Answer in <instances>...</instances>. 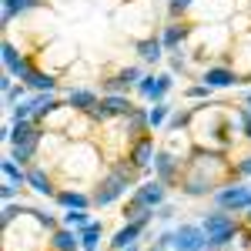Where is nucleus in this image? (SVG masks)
<instances>
[{
	"mask_svg": "<svg viewBox=\"0 0 251 251\" xmlns=\"http://www.w3.org/2000/svg\"><path fill=\"white\" fill-rule=\"evenodd\" d=\"M201 228L208 234V248H225L228 241H234V234H238V225H234V218L225 208L204 214L201 218Z\"/></svg>",
	"mask_w": 251,
	"mask_h": 251,
	"instance_id": "obj_1",
	"label": "nucleus"
},
{
	"mask_svg": "<svg viewBox=\"0 0 251 251\" xmlns=\"http://www.w3.org/2000/svg\"><path fill=\"white\" fill-rule=\"evenodd\" d=\"M134 171H137L134 164H131V168L117 164L114 171L100 181V188H97V194H94V204H97V208H107L111 201H117L121 194L127 191V188H131V177H134Z\"/></svg>",
	"mask_w": 251,
	"mask_h": 251,
	"instance_id": "obj_2",
	"label": "nucleus"
},
{
	"mask_svg": "<svg viewBox=\"0 0 251 251\" xmlns=\"http://www.w3.org/2000/svg\"><path fill=\"white\" fill-rule=\"evenodd\" d=\"M218 208L225 211H241V208H251V184H228L214 194Z\"/></svg>",
	"mask_w": 251,
	"mask_h": 251,
	"instance_id": "obj_3",
	"label": "nucleus"
},
{
	"mask_svg": "<svg viewBox=\"0 0 251 251\" xmlns=\"http://www.w3.org/2000/svg\"><path fill=\"white\" fill-rule=\"evenodd\" d=\"M174 248L201 251V248H208V234H204L201 225H181V228H174Z\"/></svg>",
	"mask_w": 251,
	"mask_h": 251,
	"instance_id": "obj_4",
	"label": "nucleus"
},
{
	"mask_svg": "<svg viewBox=\"0 0 251 251\" xmlns=\"http://www.w3.org/2000/svg\"><path fill=\"white\" fill-rule=\"evenodd\" d=\"M131 164H134L137 171H148V168L154 164V137L134 141V148H131Z\"/></svg>",
	"mask_w": 251,
	"mask_h": 251,
	"instance_id": "obj_5",
	"label": "nucleus"
},
{
	"mask_svg": "<svg viewBox=\"0 0 251 251\" xmlns=\"http://www.w3.org/2000/svg\"><path fill=\"white\" fill-rule=\"evenodd\" d=\"M144 228H148L144 221H127V225H124V228H121V231L114 234V241H111V248H114V251H124L127 245H134L137 238H141V231H144Z\"/></svg>",
	"mask_w": 251,
	"mask_h": 251,
	"instance_id": "obj_6",
	"label": "nucleus"
},
{
	"mask_svg": "<svg viewBox=\"0 0 251 251\" xmlns=\"http://www.w3.org/2000/svg\"><path fill=\"white\" fill-rule=\"evenodd\" d=\"M201 80H204L208 87H231V84H238V71H228V67H208V71L201 74Z\"/></svg>",
	"mask_w": 251,
	"mask_h": 251,
	"instance_id": "obj_7",
	"label": "nucleus"
},
{
	"mask_svg": "<svg viewBox=\"0 0 251 251\" xmlns=\"http://www.w3.org/2000/svg\"><path fill=\"white\" fill-rule=\"evenodd\" d=\"M154 171H157V177H161L164 184L177 177V161H174L171 151H157L154 154Z\"/></svg>",
	"mask_w": 251,
	"mask_h": 251,
	"instance_id": "obj_8",
	"label": "nucleus"
},
{
	"mask_svg": "<svg viewBox=\"0 0 251 251\" xmlns=\"http://www.w3.org/2000/svg\"><path fill=\"white\" fill-rule=\"evenodd\" d=\"M50 248L54 251H77L80 248V234H74V228H60L50 234Z\"/></svg>",
	"mask_w": 251,
	"mask_h": 251,
	"instance_id": "obj_9",
	"label": "nucleus"
},
{
	"mask_svg": "<svg viewBox=\"0 0 251 251\" xmlns=\"http://www.w3.org/2000/svg\"><path fill=\"white\" fill-rule=\"evenodd\" d=\"M67 100H71V111H87V114H91V111H94L97 104H100L94 91H84V87L71 91V97H67Z\"/></svg>",
	"mask_w": 251,
	"mask_h": 251,
	"instance_id": "obj_10",
	"label": "nucleus"
},
{
	"mask_svg": "<svg viewBox=\"0 0 251 251\" xmlns=\"http://www.w3.org/2000/svg\"><path fill=\"white\" fill-rule=\"evenodd\" d=\"M100 231H104L100 221H91L87 228H80V251H97L100 248Z\"/></svg>",
	"mask_w": 251,
	"mask_h": 251,
	"instance_id": "obj_11",
	"label": "nucleus"
},
{
	"mask_svg": "<svg viewBox=\"0 0 251 251\" xmlns=\"http://www.w3.org/2000/svg\"><path fill=\"white\" fill-rule=\"evenodd\" d=\"M137 54H141V60H161V54H164V40L161 37L137 40Z\"/></svg>",
	"mask_w": 251,
	"mask_h": 251,
	"instance_id": "obj_12",
	"label": "nucleus"
},
{
	"mask_svg": "<svg viewBox=\"0 0 251 251\" xmlns=\"http://www.w3.org/2000/svg\"><path fill=\"white\" fill-rule=\"evenodd\" d=\"M27 184H30L37 194H44V198L54 194V184H50V177L44 174V168H30V171H27Z\"/></svg>",
	"mask_w": 251,
	"mask_h": 251,
	"instance_id": "obj_13",
	"label": "nucleus"
},
{
	"mask_svg": "<svg viewBox=\"0 0 251 251\" xmlns=\"http://www.w3.org/2000/svg\"><path fill=\"white\" fill-rule=\"evenodd\" d=\"M40 0H3V24H10L14 17L20 14H27V10H34Z\"/></svg>",
	"mask_w": 251,
	"mask_h": 251,
	"instance_id": "obj_14",
	"label": "nucleus"
},
{
	"mask_svg": "<svg viewBox=\"0 0 251 251\" xmlns=\"http://www.w3.org/2000/svg\"><path fill=\"white\" fill-rule=\"evenodd\" d=\"M24 84H27V87H34V91H54V87H57L54 74H44V71H37V67L30 71V77L24 80Z\"/></svg>",
	"mask_w": 251,
	"mask_h": 251,
	"instance_id": "obj_15",
	"label": "nucleus"
},
{
	"mask_svg": "<svg viewBox=\"0 0 251 251\" xmlns=\"http://www.w3.org/2000/svg\"><path fill=\"white\" fill-rule=\"evenodd\" d=\"M57 204H64V208H87L91 198L84 191H57Z\"/></svg>",
	"mask_w": 251,
	"mask_h": 251,
	"instance_id": "obj_16",
	"label": "nucleus"
},
{
	"mask_svg": "<svg viewBox=\"0 0 251 251\" xmlns=\"http://www.w3.org/2000/svg\"><path fill=\"white\" fill-rule=\"evenodd\" d=\"M87 225H91L87 208H67V214H64V228H87Z\"/></svg>",
	"mask_w": 251,
	"mask_h": 251,
	"instance_id": "obj_17",
	"label": "nucleus"
},
{
	"mask_svg": "<svg viewBox=\"0 0 251 251\" xmlns=\"http://www.w3.org/2000/svg\"><path fill=\"white\" fill-rule=\"evenodd\" d=\"M3 177L14 181V184H27V171H20L14 157H3Z\"/></svg>",
	"mask_w": 251,
	"mask_h": 251,
	"instance_id": "obj_18",
	"label": "nucleus"
},
{
	"mask_svg": "<svg viewBox=\"0 0 251 251\" xmlns=\"http://www.w3.org/2000/svg\"><path fill=\"white\" fill-rule=\"evenodd\" d=\"M168 114H171V107H168L164 100H157L154 107L148 111V124H151V127H161V124L168 121Z\"/></svg>",
	"mask_w": 251,
	"mask_h": 251,
	"instance_id": "obj_19",
	"label": "nucleus"
},
{
	"mask_svg": "<svg viewBox=\"0 0 251 251\" xmlns=\"http://www.w3.org/2000/svg\"><path fill=\"white\" fill-rule=\"evenodd\" d=\"M188 37V27H181V24H171V27H168V30H164V47H177V44H181V40Z\"/></svg>",
	"mask_w": 251,
	"mask_h": 251,
	"instance_id": "obj_20",
	"label": "nucleus"
},
{
	"mask_svg": "<svg viewBox=\"0 0 251 251\" xmlns=\"http://www.w3.org/2000/svg\"><path fill=\"white\" fill-rule=\"evenodd\" d=\"M171 84H174V80H171V74H157V77H154V91H151V97H148V100H154V104H157L161 97H164L168 91H171Z\"/></svg>",
	"mask_w": 251,
	"mask_h": 251,
	"instance_id": "obj_21",
	"label": "nucleus"
},
{
	"mask_svg": "<svg viewBox=\"0 0 251 251\" xmlns=\"http://www.w3.org/2000/svg\"><path fill=\"white\" fill-rule=\"evenodd\" d=\"M3 64H7V71H14L20 64V54H17V47H14L10 40H3Z\"/></svg>",
	"mask_w": 251,
	"mask_h": 251,
	"instance_id": "obj_22",
	"label": "nucleus"
},
{
	"mask_svg": "<svg viewBox=\"0 0 251 251\" xmlns=\"http://www.w3.org/2000/svg\"><path fill=\"white\" fill-rule=\"evenodd\" d=\"M214 87H208V84H198V87H188V97H211Z\"/></svg>",
	"mask_w": 251,
	"mask_h": 251,
	"instance_id": "obj_23",
	"label": "nucleus"
},
{
	"mask_svg": "<svg viewBox=\"0 0 251 251\" xmlns=\"http://www.w3.org/2000/svg\"><path fill=\"white\" fill-rule=\"evenodd\" d=\"M191 7H194V0H171V14H184Z\"/></svg>",
	"mask_w": 251,
	"mask_h": 251,
	"instance_id": "obj_24",
	"label": "nucleus"
},
{
	"mask_svg": "<svg viewBox=\"0 0 251 251\" xmlns=\"http://www.w3.org/2000/svg\"><path fill=\"white\" fill-rule=\"evenodd\" d=\"M17 188H20V184H14V181H3V188H0V191H3L7 201H14V198H17Z\"/></svg>",
	"mask_w": 251,
	"mask_h": 251,
	"instance_id": "obj_25",
	"label": "nucleus"
},
{
	"mask_svg": "<svg viewBox=\"0 0 251 251\" xmlns=\"http://www.w3.org/2000/svg\"><path fill=\"white\" fill-rule=\"evenodd\" d=\"M171 214H174L171 204H161V208L154 211V218H157V221H171Z\"/></svg>",
	"mask_w": 251,
	"mask_h": 251,
	"instance_id": "obj_26",
	"label": "nucleus"
},
{
	"mask_svg": "<svg viewBox=\"0 0 251 251\" xmlns=\"http://www.w3.org/2000/svg\"><path fill=\"white\" fill-rule=\"evenodd\" d=\"M238 174H241V177H251V154H248V157H241V164H238Z\"/></svg>",
	"mask_w": 251,
	"mask_h": 251,
	"instance_id": "obj_27",
	"label": "nucleus"
},
{
	"mask_svg": "<svg viewBox=\"0 0 251 251\" xmlns=\"http://www.w3.org/2000/svg\"><path fill=\"white\" fill-rule=\"evenodd\" d=\"M171 71H184V60H181V57H171Z\"/></svg>",
	"mask_w": 251,
	"mask_h": 251,
	"instance_id": "obj_28",
	"label": "nucleus"
},
{
	"mask_svg": "<svg viewBox=\"0 0 251 251\" xmlns=\"http://www.w3.org/2000/svg\"><path fill=\"white\" fill-rule=\"evenodd\" d=\"M245 100H248V107H251V91H248V97H245Z\"/></svg>",
	"mask_w": 251,
	"mask_h": 251,
	"instance_id": "obj_29",
	"label": "nucleus"
},
{
	"mask_svg": "<svg viewBox=\"0 0 251 251\" xmlns=\"http://www.w3.org/2000/svg\"><path fill=\"white\" fill-rule=\"evenodd\" d=\"M248 225H251V208H248Z\"/></svg>",
	"mask_w": 251,
	"mask_h": 251,
	"instance_id": "obj_30",
	"label": "nucleus"
}]
</instances>
